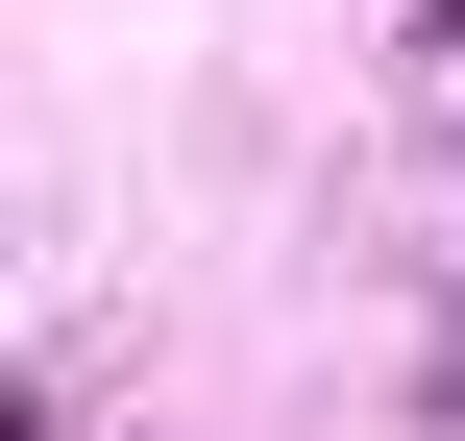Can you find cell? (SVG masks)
I'll use <instances>...</instances> for the list:
<instances>
[{
	"label": "cell",
	"instance_id": "cell-1",
	"mask_svg": "<svg viewBox=\"0 0 465 441\" xmlns=\"http://www.w3.org/2000/svg\"><path fill=\"white\" fill-rule=\"evenodd\" d=\"M441 417H465V344H441Z\"/></svg>",
	"mask_w": 465,
	"mask_h": 441
}]
</instances>
